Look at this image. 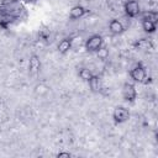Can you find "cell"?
Segmentation results:
<instances>
[{
    "mask_svg": "<svg viewBox=\"0 0 158 158\" xmlns=\"http://www.w3.org/2000/svg\"><path fill=\"white\" fill-rule=\"evenodd\" d=\"M130 77L133 81L136 83H148L147 80V72H146V68L138 63L136 64L131 70H130Z\"/></svg>",
    "mask_w": 158,
    "mask_h": 158,
    "instance_id": "obj_1",
    "label": "cell"
},
{
    "mask_svg": "<svg viewBox=\"0 0 158 158\" xmlns=\"http://www.w3.org/2000/svg\"><path fill=\"white\" fill-rule=\"evenodd\" d=\"M102 43H104L102 36H100V35H91L85 41V49H86V52H90V53L98 52L102 47Z\"/></svg>",
    "mask_w": 158,
    "mask_h": 158,
    "instance_id": "obj_2",
    "label": "cell"
},
{
    "mask_svg": "<svg viewBox=\"0 0 158 158\" xmlns=\"http://www.w3.org/2000/svg\"><path fill=\"white\" fill-rule=\"evenodd\" d=\"M123 10H125V14L132 19L137 17L141 14V6L137 0H127L123 5Z\"/></svg>",
    "mask_w": 158,
    "mask_h": 158,
    "instance_id": "obj_3",
    "label": "cell"
},
{
    "mask_svg": "<svg viewBox=\"0 0 158 158\" xmlns=\"http://www.w3.org/2000/svg\"><path fill=\"white\" fill-rule=\"evenodd\" d=\"M112 118L116 123H123L130 118V111L128 109L123 107V106H117L114 109L112 112Z\"/></svg>",
    "mask_w": 158,
    "mask_h": 158,
    "instance_id": "obj_4",
    "label": "cell"
},
{
    "mask_svg": "<svg viewBox=\"0 0 158 158\" xmlns=\"http://www.w3.org/2000/svg\"><path fill=\"white\" fill-rule=\"evenodd\" d=\"M122 98L125 101H128V102H133L137 98V90L135 88L133 84L131 83H125L123 86H122Z\"/></svg>",
    "mask_w": 158,
    "mask_h": 158,
    "instance_id": "obj_5",
    "label": "cell"
},
{
    "mask_svg": "<svg viewBox=\"0 0 158 158\" xmlns=\"http://www.w3.org/2000/svg\"><path fill=\"white\" fill-rule=\"evenodd\" d=\"M41 59L37 54H32L28 59V73L31 75H36L41 72Z\"/></svg>",
    "mask_w": 158,
    "mask_h": 158,
    "instance_id": "obj_6",
    "label": "cell"
},
{
    "mask_svg": "<svg viewBox=\"0 0 158 158\" xmlns=\"http://www.w3.org/2000/svg\"><path fill=\"white\" fill-rule=\"evenodd\" d=\"M88 12V10L84 7V6H81V5H75V6H73L72 9H70V11H69V19L70 20H78V19H81L85 14Z\"/></svg>",
    "mask_w": 158,
    "mask_h": 158,
    "instance_id": "obj_7",
    "label": "cell"
},
{
    "mask_svg": "<svg viewBox=\"0 0 158 158\" xmlns=\"http://www.w3.org/2000/svg\"><path fill=\"white\" fill-rule=\"evenodd\" d=\"M72 46H73V38L72 37H65V38L59 41V43L57 44V49L60 54H65L67 52H69Z\"/></svg>",
    "mask_w": 158,
    "mask_h": 158,
    "instance_id": "obj_8",
    "label": "cell"
},
{
    "mask_svg": "<svg viewBox=\"0 0 158 158\" xmlns=\"http://www.w3.org/2000/svg\"><path fill=\"white\" fill-rule=\"evenodd\" d=\"M88 85H89V89L93 91V93H98L101 90L102 88V81H101V78L99 75H93L89 80H88Z\"/></svg>",
    "mask_w": 158,
    "mask_h": 158,
    "instance_id": "obj_9",
    "label": "cell"
},
{
    "mask_svg": "<svg viewBox=\"0 0 158 158\" xmlns=\"http://www.w3.org/2000/svg\"><path fill=\"white\" fill-rule=\"evenodd\" d=\"M109 30L112 35H121L123 31H125V27L122 25L121 21L116 20V19H112L110 22H109Z\"/></svg>",
    "mask_w": 158,
    "mask_h": 158,
    "instance_id": "obj_10",
    "label": "cell"
},
{
    "mask_svg": "<svg viewBox=\"0 0 158 158\" xmlns=\"http://www.w3.org/2000/svg\"><path fill=\"white\" fill-rule=\"evenodd\" d=\"M33 90H35V94H36V95H38V96H44V95L48 94L49 86H48L47 84H44V83H40V84H37V85L35 86Z\"/></svg>",
    "mask_w": 158,
    "mask_h": 158,
    "instance_id": "obj_11",
    "label": "cell"
},
{
    "mask_svg": "<svg viewBox=\"0 0 158 158\" xmlns=\"http://www.w3.org/2000/svg\"><path fill=\"white\" fill-rule=\"evenodd\" d=\"M142 22V30L146 33H154L157 30V23L152 21H141Z\"/></svg>",
    "mask_w": 158,
    "mask_h": 158,
    "instance_id": "obj_12",
    "label": "cell"
},
{
    "mask_svg": "<svg viewBox=\"0 0 158 158\" xmlns=\"http://www.w3.org/2000/svg\"><path fill=\"white\" fill-rule=\"evenodd\" d=\"M157 19H158V14L156 11H147L144 14H142L141 21H152L157 23Z\"/></svg>",
    "mask_w": 158,
    "mask_h": 158,
    "instance_id": "obj_13",
    "label": "cell"
},
{
    "mask_svg": "<svg viewBox=\"0 0 158 158\" xmlns=\"http://www.w3.org/2000/svg\"><path fill=\"white\" fill-rule=\"evenodd\" d=\"M78 75H79V78H80L81 80L88 81L94 74H93V72H91L89 68H80L79 72H78Z\"/></svg>",
    "mask_w": 158,
    "mask_h": 158,
    "instance_id": "obj_14",
    "label": "cell"
},
{
    "mask_svg": "<svg viewBox=\"0 0 158 158\" xmlns=\"http://www.w3.org/2000/svg\"><path fill=\"white\" fill-rule=\"evenodd\" d=\"M136 46H137L138 49H149V48L152 47V42H151L149 40L142 38L141 41H138V42L136 43Z\"/></svg>",
    "mask_w": 158,
    "mask_h": 158,
    "instance_id": "obj_15",
    "label": "cell"
},
{
    "mask_svg": "<svg viewBox=\"0 0 158 158\" xmlns=\"http://www.w3.org/2000/svg\"><path fill=\"white\" fill-rule=\"evenodd\" d=\"M96 53H98V57H99L100 59H105V58L109 56L107 49H106V48H102V47H101V48H100V49H99Z\"/></svg>",
    "mask_w": 158,
    "mask_h": 158,
    "instance_id": "obj_16",
    "label": "cell"
},
{
    "mask_svg": "<svg viewBox=\"0 0 158 158\" xmlns=\"http://www.w3.org/2000/svg\"><path fill=\"white\" fill-rule=\"evenodd\" d=\"M57 157L58 158H69V157H72V154L69 152H59V153H57Z\"/></svg>",
    "mask_w": 158,
    "mask_h": 158,
    "instance_id": "obj_17",
    "label": "cell"
},
{
    "mask_svg": "<svg viewBox=\"0 0 158 158\" xmlns=\"http://www.w3.org/2000/svg\"><path fill=\"white\" fill-rule=\"evenodd\" d=\"M23 1H25L26 4H35L37 0H23Z\"/></svg>",
    "mask_w": 158,
    "mask_h": 158,
    "instance_id": "obj_18",
    "label": "cell"
}]
</instances>
